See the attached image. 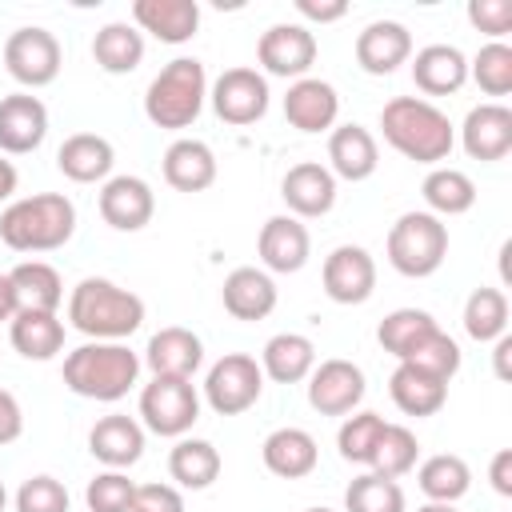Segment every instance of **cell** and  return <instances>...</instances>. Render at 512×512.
Instances as JSON below:
<instances>
[{"label": "cell", "mask_w": 512, "mask_h": 512, "mask_svg": "<svg viewBox=\"0 0 512 512\" xmlns=\"http://www.w3.org/2000/svg\"><path fill=\"white\" fill-rule=\"evenodd\" d=\"M380 132L388 140V148H396L404 160L440 168V160H448L456 132L452 120L424 96H392L380 108Z\"/></svg>", "instance_id": "obj_1"}, {"label": "cell", "mask_w": 512, "mask_h": 512, "mask_svg": "<svg viewBox=\"0 0 512 512\" xmlns=\"http://www.w3.org/2000/svg\"><path fill=\"white\" fill-rule=\"evenodd\" d=\"M140 364L144 360L124 340H88L64 356V384L84 400L116 404L136 388Z\"/></svg>", "instance_id": "obj_2"}, {"label": "cell", "mask_w": 512, "mask_h": 512, "mask_svg": "<svg viewBox=\"0 0 512 512\" xmlns=\"http://www.w3.org/2000/svg\"><path fill=\"white\" fill-rule=\"evenodd\" d=\"M68 324L88 340H128L144 324V300L104 276H84L68 292Z\"/></svg>", "instance_id": "obj_3"}, {"label": "cell", "mask_w": 512, "mask_h": 512, "mask_svg": "<svg viewBox=\"0 0 512 512\" xmlns=\"http://www.w3.org/2000/svg\"><path fill=\"white\" fill-rule=\"evenodd\" d=\"M76 232V204L64 192L20 196L0 212V240L12 252H56Z\"/></svg>", "instance_id": "obj_4"}, {"label": "cell", "mask_w": 512, "mask_h": 512, "mask_svg": "<svg viewBox=\"0 0 512 512\" xmlns=\"http://www.w3.org/2000/svg\"><path fill=\"white\" fill-rule=\"evenodd\" d=\"M204 100H208V72L196 56H176L168 60L148 92H144V116L156 124V128H192L196 116L204 112Z\"/></svg>", "instance_id": "obj_5"}, {"label": "cell", "mask_w": 512, "mask_h": 512, "mask_svg": "<svg viewBox=\"0 0 512 512\" xmlns=\"http://www.w3.org/2000/svg\"><path fill=\"white\" fill-rule=\"evenodd\" d=\"M384 252H388V264L408 276V280H424L432 276L444 256H448V224L432 212H404L396 216V224L388 228V240H384Z\"/></svg>", "instance_id": "obj_6"}, {"label": "cell", "mask_w": 512, "mask_h": 512, "mask_svg": "<svg viewBox=\"0 0 512 512\" xmlns=\"http://www.w3.org/2000/svg\"><path fill=\"white\" fill-rule=\"evenodd\" d=\"M200 420V392L192 380L180 376H152V384H144L140 392V424L156 436L180 440L192 432V424Z\"/></svg>", "instance_id": "obj_7"}, {"label": "cell", "mask_w": 512, "mask_h": 512, "mask_svg": "<svg viewBox=\"0 0 512 512\" xmlns=\"http://www.w3.org/2000/svg\"><path fill=\"white\" fill-rule=\"evenodd\" d=\"M264 392V372H260V360L256 356H244V352H224L208 376H204V400L212 412L220 416H240L248 412Z\"/></svg>", "instance_id": "obj_8"}, {"label": "cell", "mask_w": 512, "mask_h": 512, "mask_svg": "<svg viewBox=\"0 0 512 512\" xmlns=\"http://www.w3.org/2000/svg\"><path fill=\"white\" fill-rule=\"evenodd\" d=\"M60 64H64L60 40L48 28H36V24L32 28H16L4 40V68L24 88H48L60 76Z\"/></svg>", "instance_id": "obj_9"}, {"label": "cell", "mask_w": 512, "mask_h": 512, "mask_svg": "<svg viewBox=\"0 0 512 512\" xmlns=\"http://www.w3.org/2000/svg\"><path fill=\"white\" fill-rule=\"evenodd\" d=\"M268 96H272L268 92V76L256 72V68H224L208 88L212 112L224 124H236V128L256 124L268 112Z\"/></svg>", "instance_id": "obj_10"}, {"label": "cell", "mask_w": 512, "mask_h": 512, "mask_svg": "<svg viewBox=\"0 0 512 512\" xmlns=\"http://www.w3.org/2000/svg\"><path fill=\"white\" fill-rule=\"evenodd\" d=\"M364 392H368V384H364L360 364H352L344 356L320 360L308 372V404L320 416H348V412H356Z\"/></svg>", "instance_id": "obj_11"}, {"label": "cell", "mask_w": 512, "mask_h": 512, "mask_svg": "<svg viewBox=\"0 0 512 512\" xmlns=\"http://www.w3.org/2000/svg\"><path fill=\"white\" fill-rule=\"evenodd\" d=\"M316 36L312 28L304 24H272L260 44H256V60L268 76H280V80H304L308 68L316 64Z\"/></svg>", "instance_id": "obj_12"}, {"label": "cell", "mask_w": 512, "mask_h": 512, "mask_svg": "<svg viewBox=\"0 0 512 512\" xmlns=\"http://www.w3.org/2000/svg\"><path fill=\"white\" fill-rule=\"evenodd\" d=\"M320 280H324L328 300H336V304H364L376 292V260L360 244H340V248H332L324 256Z\"/></svg>", "instance_id": "obj_13"}, {"label": "cell", "mask_w": 512, "mask_h": 512, "mask_svg": "<svg viewBox=\"0 0 512 512\" xmlns=\"http://www.w3.org/2000/svg\"><path fill=\"white\" fill-rule=\"evenodd\" d=\"M280 196H284V204H288V216H296V220L328 216L332 204H336V176L328 172V164L300 160V164H292V168L284 172Z\"/></svg>", "instance_id": "obj_14"}, {"label": "cell", "mask_w": 512, "mask_h": 512, "mask_svg": "<svg viewBox=\"0 0 512 512\" xmlns=\"http://www.w3.org/2000/svg\"><path fill=\"white\" fill-rule=\"evenodd\" d=\"M100 220L116 232H140L156 212V192L140 176H108L100 188Z\"/></svg>", "instance_id": "obj_15"}, {"label": "cell", "mask_w": 512, "mask_h": 512, "mask_svg": "<svg viewBox=\"0 0 512 512\" xmlns=\"http://www.w3.org/2000/svg\"><path fill=\"white\" fill-rule=\"evenodd\" d=\"M256 252H260V264H264V272L272 276V272H280V276H288V272H300L304 264H308V256H312V236H308V228L296 220V216H268L264 220V228H260V236H256Z\"/></svg>", "instance_id": "obj_16"}, {"label": "cell", "mask_w": 512, "mask_h": 512, "mask_svg": "<svg viewBox=\"0 0 512 512\" xmlns=\"http://www.w3.org/2000/svg\"><path fill=\"white\" fill-rule=\"evenodd\" d=\"M48 136V108L32 92H12L0 100V152L24 156L36 152Z\"/></svg>", "instance_id": "obj_17"}, {"label": "cell", "mask_w": 512, "mask_h": 512, "mask_svg": "<svg viewBox=\"0 0 512 512\" xmlns=\"http://www.w3.org/2000/svg\"><path fill=\"white\" fill-rule=\"evenodd\" d=\"M460 144L472 160H504L512 152V108H504L500 100L476 104L460 124Z\"/></svg>", "instance_id": "obj_18"}, {"label": "cell", "mask_w": 512, "mask_h": 512, "mask_svg": "<svg viewBox=\"0 0 512 512\" xmlns=\"http://www.w3.org/2000/svg\"><path fill=\"white\" fill-rule=\"evenodd\" d=\"M408 60H412V32L400 20H372L356 36V64L368 76H392Z\"/></svg>", "instance_id": "obj_19"}, {"label": "cell", "mask_w": 512, "mask_h": 512, "mask_svg": "<svg viewBox=\"0 0 512 512\" xmlns=\"http://www.w3.org/2000/svg\"><path fill=\"white\" fill-rule=\"evenodd\" d=\"M88 452L104 464V468H132L140 456H144V424L136 416H124V412H112V416H100L88 432Z\"/></svg>", "instance_id": "obj_20"}, {"label": "cell", "mask_w": 512, "mask_h": 512, "mask_svg": "<svg viewBox=\"0 0 512 512\" xmlns=\"http://www.w3.org/2000/svg\"><path fill=\"white\" fill-rule=\"evenodd\" d=\"M144 364L152 368V376H180L192 380L196 368L204 364V340L192 328L168 324L160 332H152L148 348H144Z\"/></svg>", "instance_id": "obj_21"}, {"label": "cell", "mask_w": 512, "mask_h": 512, "mask_svg": "<svg viewBox=\"0 0 512 512\" xmlns=\"http://www.w3.org/2000/svg\"><path fill=\"white\" fill-rule=\"evenodd\" d=\"M132 24L140 36H156L160 44H188L200 28V4L196 0H136Z\"/></svg>", "instance_id": "obj_22"}, {"label": "cell", "mask_w": 512, "mask_h": 512, "mask_svg": "<svg viewBox=\"0 0 512 512\" xmlns=\"http://www.w3.org/2000/svg\"><path fill=\"white\" fill-rule=\"evenodd\" d=\"M284 116L300 132H328L336 124V116H340V96L320 76L292 80L288 84V96H284Z\"/></svg>", "instance_id": "obj_23"}, {"label": "cell", "mask_w": 512, "mask_h": 512, "mask_svg": "<svg viewBox=\"0 0 512 512\" xmlns=\"http://www.w3.org/2000/svg\"><path fill=\"white\" fill-rule=\"evenodd\" d=\"M220 300H224V312L232 316V320H264V316H272V308H276V280L264 272V268H252V264H244V268H232L228 276H224V288H220Z\"/></svg>", "instance_id": "obj_24"}, {"label": "cell", "mask_w": 512, "mask_h": 512, "mask_svg": "<svg viewBox=\"0 0 512 512\" xmlns=\"http://www.w3.org/2000/svg\"><path fill=\"white\" fill-rule=\"evenodd\" d=\"M380 168V144L364 124H340L328 136V172L336 180H368Z\"/></svg>", "instance_id": "obj_25"}, {"label": "cell", "mask_w": 512, "mask_h": 512, "mask_svg": "<svg viewBox=\"0 0 512 512\" xmlns=\"http://www.w3.org/2000/svg\"><path fill=\"white\" fill-rule=\"evenodd\" d=\"M260 456H264V468L280 480H304L316 472L320 464V448H316V436L304 432V428H276L264 436L260 444Z\"/></svg>", "instance_id": "obj_26"}, {"label": "cell", "mask_w": 512, "mask_h": 512, "mask_svg": "<svg viewBox=\"0 0 512 512\" xmlns=\"http://www.w3.org/2000/svg\"><path fill=\"white\" fill-rule=\"evenodd\" d=\"M112 164H116V148L100 132H72L56 152V168L72 184H100L112 176Z\"/></svg>", "instance_id": "obj_27"}, {"label": "cell", "mask_w": 512, "mask_h": 512, "mask_svg": "<svg viewBox=\"0 0 512 512\" xmlns=\"http://www.w3.org/2000/svg\"><path fill=\"white\" fill-rule=\"evenodd\" d=\"M412 80L428 96H452L468 84V60L456 44H428L412 56Z\"/></svg>", "instance_id": "obj_28"}, {"label": "cell", "mask_w": 512, "mask_h": 512, "mask_svg": "<svg viewBox=\"0 0 512 512\" xmlns=\"http://www.w3.org/2000/svg\"><path fill=\"white\" fill-rule=\"evenodd\" d=\"M164 184L176 192H204L216 184V152L196 140V136H180L168 144L164 152Z\"/></svg>", "instance_id": "obj_29"}, {"label": "cell", "mask_w": 512, "mask_h": 512, "mask_svg": "<svg viewBox=\"0 0 512 512\" xmlns=\"http://www.w3.org/2000/svg\"><path fill=\"white\" fill-rule=\"evenodd\" d=\"M316 368V344L304 332H276L264 352H260V372L264 380L276 384H300Z\"/></svg>", "instance_id": "obj_30"}, {"label": "cell", "mask_w": 512, "mask_h": 512, "mask_svg": "<svg viewBox=\"0 0 512 512\" xmlns=\"http://www.w3.org/2000/svg\"><path fill=\"white\" fill-rule=\"evenodd\" d=\"M224 460L216 452L212 440H196V436H180L168 452V476L176 480V488H188V492H204L216 484Z\"/></svg>", "instance_id": "obj_31"}, {"label": "cell", "mask_w": 512, "mask_h": 512, "mask_svg": "<svg viewBox=\"0 0 512 512\" xmlns=\"http://www.w3.org/2000/svg\"><path fill=\"white\" fill-rule=\"evenodd\" d=\"M388 396L404 416L420 420V416H436L444 408L448 384L428 376V372H420V368H412V364H396V372L388 376Z\"/></svg>", "instance_id": "obj_32"}, {"label": "cell", "mask_w": 512, "mask_h": 512, "mask_svg": "<svg viewBox=\"0 0 512 512\" xmlns=\"http://www.w3.org/2000/svg\"><path fill=\"white\" fill-rule=\"evenodd\" d=\"M12 292H16V304L20 312H60L64 304V280L52 264L44 260H20L12 272Z\"/></svg>", "instance_id": "obj_33"}, {"label": "cell", "mask_w": 512, "mask_h": 512, "mask_svg": "<svg viewBox=\"0 0 512 512\" xmlns=\"http://www.w3.org/2000/svg\"><path fill=\"white\" fill-rule=\"evenodd\" d=\"M12 348L24 360H52L64 352V320L60 312H16L8 320Z\"/></svg>", "instance_id": "obj_34"}, {"label": "cell", "mask_w": 512, "mask_h": 512, "mask_svg": "<svg viewBox=\"0 0 512 512\" xmlns=\"http://www.w3.org/2000/svg\"><path fill=\"white\" fill-rule=\"evenodd\" d=\"M92 60L108 72V76H128L140 68L144 60V36L136 24H124V20H112L104 24L96 36H92Z\"/></svg>", "instance_id": "obj_35"}, {"label": "cell", "mask_w": 512, "mask_h": 512, "mask_svg": "<svg viewBox=\"0 0 512 512\" xmlns=\"http://www.w3.org/2000/svg\"><path fill=\"white\" fill-rule=\"evenodd\" d=\"M416 484H420V492H424L428 500H436V504H456V500L472 488V468H468V460L456 456V452H436V456H428V460L416 468Z\"/></svg>", "instance_id": "obj_36"}, {"label": "cell", "mask_w": 512, "mask_h": 512, "mask_svg": "<svg viewBox=\"0 0 512 512\" xmlns=\"http://www.w3.org/2000/svg\"><path fill=\"white\" fill-rule=\"evenodd\" d=\"M420 192H424V212H432V216H464L472 204H476V184H472V176L468 172H460V168H432L428 176H424V184H420Z\"/></svg>", "instance_id": "obj_37"}, {"label": "cell", "mask_w": 512, "mask_h": 512, "mask_svg": "<svg viewBox=\"0 0 512 512\" xmlns=\"http://www.w3.org/2000/svg\"><path fill=\"white\" fill-rule=\"evenodd\" d=\"M464 332L476 340V344H492L508 332V296L500 288H476L468 300H464Z\"/></svg>", "instance_id": "obj_38"}, {"label": "cell", "mask_w": 512, "mask_h": 512, "mask_svg": "<svg viewBox=\"0 0 512 512\" xmlns=\"http://www.w3.org/2000/svg\"><path fill=\"white\" fill-rule=\"evenodd\" d=\"M440 324L432 320V312H424V308H396V312H388L384 320H380V328H376V340H380V348L384 352H392L396 360H404L424 336H432Z\"/></svg>", "instance_id": "obj_39"}, {"label": "cell", "mask_w": 512, "mask_h": 512, "mask_svg": "<svg viewBox=\"0 0 512 512\" xmlns=\"http://www.w3.org/2000/svg\"><path fill=\"white\" fill-rule=\"evenodd\" d=\"M420 460V444H416V432L404 428V424H384L380 440H376V452L368 460V472L376 476H388V480H400L416 468Z\"/></svg>", "instance_id": "obj_40"}, {"label": "cell", "mask_w": 512, "mask_h": 512, "mask_svg": "<svg viewBox=\"0 0 512 512\" xmlns=\"http://www.w3.org/2000/svg\"><path fill=\"white\" fill-rule=\"evenodd\" d=\"M344 512H404V488L388 476L364 472L344 488Z\"/></svg>", "instance_id": "obj_41"}, {"label": "cell", "mask_w": 512, "mask_h": 512, "mask_svg": "<svg viewBox=\"0 0 512 512\" xmlns=\"http://www.w3.org/2000/svg\"><path fill=\"white\" fill-rule=\"evenodd\" d=\"M384 424H388V420H384L380 412H348L344 424H340V432H336V448H340V456H344L348 464L368 468V460H372V452H376V440H380Z\"/></svg>", "instance_id": "obj_42"}, {"label": "cell", "mask_w": 512, "mask_h": 512, "mask_svg": "<svg viewBox=\"0 0 512 512\" xmlns=\"http://www.w3.org/2000/svg\"><path fill=\"white\" fill-rule=\"evenodd\" d=\"M460 360H464V356H460V344H456L448 332L436 328V332L424 336L400 364H412V368H420V372H428V376H436V380L448 384V380L460 372Z\"/></svg>", "instance_id": "obj_43"}, {"label": "cell", "mask_w": 512, "mask_h": 512, "mask_svg": "<svg viewBox=\"0 0 512 512\" xmlns=\"http://www.w3.org/2000/svg\"><path fill=\"white\" fill-rule=\"evenodd\" d=\"M468 76L480 84L484 96H508L512 92V48L504 40L484 44L468 64Z\"/></svg>", "instance_id": "obj_44"}, {"label": "cell", "mask_w": 512, "mask_h": 512, "mask_svg": "<svg viewBox=\"0 0 512 512\" xmlns=\"http://www.w3.org/2000/svg\"><path fill=\"white\" fill-rule=\"evenodd\" d=\"M132 496H136V480H128L116 468L92 476L88 488H84L88 512H132Z\"/></svg>", "instance_id": "obj_45"}, {"label": "cell", "mask_w": 512, "mask_h": 512, "mask_svg": "<svg viewBox=\"0 0 512 512\" xmlns=\"http://www.w3.org/2000/svg\"><path fill=\"white\" fill-rule=\"evenodd\" d=\"M16 512H68V488L56 476H28L16 488Z\"/></svg>", "instance_id": "obj_46"}, {"label": "cell", "mask_w": 512, "mask_h": 512, "mask_svg": "<svg viewBox=\"0 0 512 512\" xmlns=\"http://www.w3.org/2000/svg\"><path fill=\"white\" fill-rule=\"evenodd\" d=\"M468 20L484 36L500 40L512 32V0H468Z\"/></svg>", "instance_id": "obj_47"}, {"label": "cell", "mask_w": 512, "mask_h": 512, "mask_svg": "<svg viewBox=\"0 0 512 512\" xmlns=\"http://www.w3.org/2000/svg\"><path fill=\"white\" fill-rule=\"evenodd\" d=\"M132 512H184V496L176 484H136Z\"/></svg>", "instance_id": "obj_48"}, {"label": "cell", "mask_w": 512, "mask_h": 512, "mask_svg": "<svg viewBox=\"0 0 512 512\" xmlns=\"http://www.w3.org/2000/svg\"><path fill=\"white\" fill-rule=\"evenodd\" d=\"M20 432H24V408L8 388H0V444L20 440Z\"/></svg>", "instance_id": "obj_49"}, {"label": "cell", "mask_w": 512, "mask_h": 512, "mask_svg": "<svg viewBox=\"0 0 512 512\" xmlns=\"http://www.w3.org/2000/svg\"><path fill=\"white\" fill-rule=\"evenodd\" d=\"M296 12L312 24H336V20H344L348 4L344 0H296Z\"/></svg>", "instance_id": "obj_50"}, {"label": "cell", "mask_w": 512, "mask_h": 512, "mask_svg": "<svg viewBox=\"0 0 512 512\" xmlns=\"http://www.w3.org/2000/svg\"><path fill=\"white\" fill-rule=\"evenodd\" d=\"M488 480L500 496H512V448H500L488 464Z\"/></svg>", "instance_id": "obj_51"}, {"label": "cell", "mask_w": 512, "mask_h": 512, "mask_svg": "<svg viewBox=\"0 0 512 512\" xmlns=\"http://www.w3.org/2000/svg\"><path fill=\"white\" fill-rule=\"evenodd\" d=\"M492 344H496V348H492V364H496V380H512V364H508V360H512V336L504 332V336H500V340H492Z\"/></svg>", "instance_id": "obj_52"}, {"label": "cell", "mask_w": 512, "mask_h": 512, "mask_svg": "<svg viewBox=\"0 0 512 512\" xmlns=\"http://www.w3.org/2000/svg\"><path fill=\"white\" fill-rule=\"evenodd\" d=\"M16 312H20V304H16L12 280H8V272H0V324H4V320H12Z\"/></svg>", "instance_id": "obj_53"}, {"label": "cell", "mask_w": 512, "mask_h": 512, "mask_svg": "<svg viewBox=\"0 0 512 512\" xmlns=\"http://www.w3.org/2000/svg\"><path fill=\"white\" fill-rule=\"evenodd\" d=\"M16 184H20V172H16V164H12V160H0V200H12Z\"/></svg>", "instance_id": "obj_54"}, {"label": "cell", "mask_w": 512, "mask_h": 512, "mask_svg": "<svg viewBox=\"0 0 512 512\" xmlns=\"http://www.w3.org/2000/svg\"><path fill=\"white\" fill-rule=\"evenodd\" d=\"M416 512H460L456 504H436V500H428V504H420Z\"/></svg>", "instance_id": "obj_55"}, {"label": "cell", "mask_w": 512, "mask_h": 512, "mask_svg": "<svg viewBox=\"0 0 512 512\" xmlns=\"http://www.w3.org/2000/svg\"><path fill=\"white\" fill-rule=\"evenodd\" d=\"M4 504H8V492H4V480H0V512H4Z\"/></svg>", "instance_id": "obj_56"}, {"label": "cell", "mask_w": 512, "mask_h": 512, "mask_svg": "<svg viewBox=\"0 0 512 512\" xmlns=\"http://www.w3.org/2000/svg\"><path fill=\"white\" fill-rule=\"evenodd\" d=\"M304 512H332V508H304Z\"/></svg>", "instance_id": "obj_57"}]
</instances>
